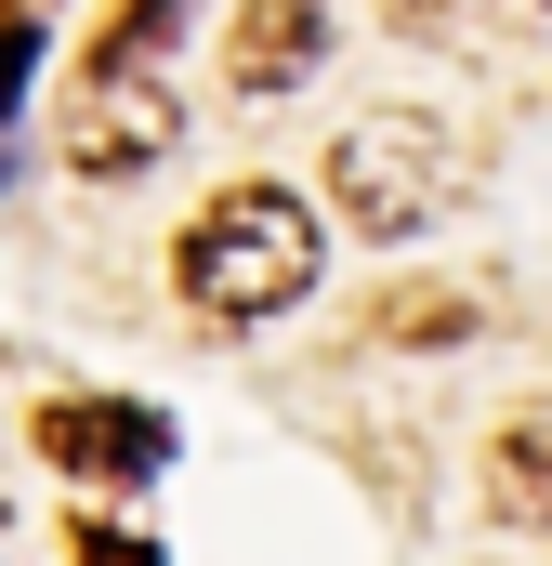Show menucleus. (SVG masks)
<instances>
[{
    "label": "nucleus",
    "mask_w": 552,
    "mask_h": 566,
    "mask_svg": "<svg viewBox=\"0 0 552 566\" xmlns=\"http://www.w3.org/2000/svg\"><path fill=\"white\" fill-rule=\"evenodd\" d=\"M316 264H329L316 198H289V185H224V198L198 211V238H184V303L224 316V329H251V316H289V303L316 290Z\"/></svg>",
    "instance_id": "nucleus-1"
},
{
    "label": "nucleus",
    "mask_w": 552,
    "mask_h": 566,
    "mask_svg": "<svg viewBox=\"0 0 552 566\" xmlns=\"http://www.w3.org/2000/svg\"><path fill=\"white\" fill-rule=\"evenodd\" d=\"M329 198H342V224L408 238V224H434L460 198V133L421 119V106H382V119H355V133L329 145Z\"/></svg>",
    "instance_id": "nucleus-2"
},
{
    "label": "nucleus",
    "mask_w": 552,
    "mask_h": 566,
    "mask_svg": "<svg viewBox=\"0 0 552 566\" xmlns=\"http://www.w3.org/2000/svg\"><path fill=\"white\" fill-rule=\"evenodd\" d=\"M171 133H184V106H171L158 66H93L79 106H66V158L79 171H145V158H171Z\"/></svg>",
    "instance_id": "nucleus-3"
},
{
    "label": "nucleus",
    "mask_w": 552,
    "mask_h": 566,
    "mask_svg": "<svg viewBox=\"0 0 552 566\" xmlns=\"http://www.w3.org/2000/svg\"><path fill=\"white\" fill-rule=\"evenodd\" d=\"M40 461L53 474H93V488H132L171 461V422L132 409V396H66V409H40Z\"/></svg>",
    "instance_id": "nucleus-4"
},
{
    "label": "nucleus",
    "mask_w": 552,
    "mask_h": 566,
    "mask_svg": "<svg viewBox=\"0 0 552 566\" xmlns=\"http://www.w3.org/2000/svg\"><path fill=\"white\" fill-rule=\"evenodd\" d=\"M316 40H329V13H316V0H251V27H237V93H251V106L289 93V80L316 66Z\"/></svg>",
    "instance_id": "nucleus-5"
},
{
    "label": "nucleus",
    "mask_w": 552,
    "mask_h": 566,
    "mask_svg": "<svg viewBox=\"0 0 552 566\" xmlns=\"http://www.w3.org/2000/svg\"><path fill=\"white\" fill-rule=\"evenodd\" d=\"M500 501L513 514H552V434H513L500 448Z\"/></svg>",
    "instance_id": "nucleus-6"
},
{
    "label": "nucleus",
    "mask_w": 552,
    "mask_h": 566,
    "mask_svg": "<svg viewBox=\"0 0 552 566\" xmlns=\"http://www.w3.org/2000/svg\"><path fill=\"white\" fill-rule=\"evenodd\" d=\"M26 53H40V13H0V119H13V80H26Z\"/></svg>",
    "instance_id": "nucleus-7"
},
{
    "label": "nucleus",
    "mask_w": 552,
    "mask_h": 566,
    "mask_svg": "<svg viewBox=\"0 0 552 566\" xmlns=\"http://www.w3.org/2000/svg\"><path fill=\"white\" fill-rule=\"evenodd\" d=\"M66 554H79V566H158V554H145V541H132V527H79Z\"/></svg>",
    "instance_id": "nucleus-8"
},
{
    "label": "nucleus",
    "mask_w": 552,
    "mask_h": 566,
    "mask_svg": "<svg viewBox=\"0 0 552 566\" xmlns=\"http://www.w3.org/2000/svg\"><path fill=\"white\" fill-rule=\"evenodd\" d=\"M395 13H408V27H447V0H395Z\"/></svg>",
    "instance_id": "nucleus-9"
}]
</instances>
